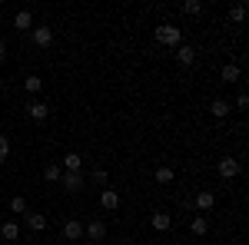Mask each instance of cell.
<instances>
[{"label":"cell","instance_id":"cell-1","mask_svg":"<svg viewBox=\"0 0 249 245\" xmlns=\"http://www.w3.org/2000/svg\"><path fill=\"white\" fill-rule=\"evenodd\" d=\"M156 43H160V47H173V50H176V47L183 43V30H179L176 23H160V27H156Z\"/></svg>","mask_w":249,"mask_h":245},{"label":"cell","instance_id":"cell-2","mask_svg":"<svg viewBox=\"0 0 249 245\" xmlns=\"http://www.w3.org/2000/svg\"><path fill=\"white\" fill-rule=\"evenodd\" d=\"M216 172H219V179H226V182H230V179H236V176L243 172V163H239V159H232V156H223V159L216 163Z\"/></svg>","mask_w":249,"mask_h":245},{"label":"cell","instance_id":"cell-3","mask_svg":"<svg viewBox=\"0 0 249 245\" xmlns=\"http://www.w3.org/2000/svg\"><path fill=\"white\" fill-rule=\"evenodd\" d=\"M30 37H34V47H40V50H50V47H53V27L40 23V27H34V30H30Z\"/></svg>","mask_w":249,"mask_h":245},{"label":"cell","instance_id":"cell-4","mask_svg":"<svg viewBox=\"0 0 249 245\" xmlns=\"http://www.w3.org/2000/svg\"><path fill=\"white\" fill-rule=\"evenodd\" d=\"M83 239H87V242H103V239H107V222H100V219H93V222H87V226H83Z\"/></svg>","mask_w":249,"mask_h":245},{"label":"cell","instance_id":"cell-5","mask_svg":"<svg viewBox=\"0 0 249 245\" xmlns=\"http://www.w3.org/2000/svg\"><path fill=\"white\" fill-rule=\"evenodd\" d=\"M83 182H87V176H83V172H63V176H60V186L67 189V192H73V196L83 189Z\"/></svg>","mask_w":249,"mask_h":245},{"label":"cell","instance_id":"cell-6","mask_svg":"<svg viewBox=\"0 0 249 245\" xmlns=\"http://www.w3.org/2000/svg\"><path fill=\"white\" fill-rule=\"evenodd\" d=\"M23 219H27V229L30 232H47V226H50V219L43 212H30V209L23 212Z\"/></svg>","mask_w":249,"mask_h":245},{"label":"cell","instance_id":"cell-7","mask_svg":"<svg viewBox=\"0 0 249 245\" xmlns=\"http://www.w3.org/2000/svg\"><path fill=\"white\" fill-rule=\"evenodd\" d=\"M196 53H199V50H196L193 43H179V47H176V63H179V66H193V63H196Z\"/></svg>","mask_w":249,"mask_h":245},{"label":"cell","instance_id":"cell-8","mask_svg":"<svg viewBox=\"0 0 249 245\" xmlns=\"http://www.w3.org/2000/svg\"><path fill=\"white\" fill-rule=\"evenodd\" d=\"M27 116H30L34 123H43V119L50 116V106H47L43 99H30V103H27Z\"/></svg>","mask_w":249,"mask_h":245},{"label":"cell","instance_id":"cell-9","mask_svg":"<svg viewBox=\"0 0 249 245\" xmlns=\"http://www.w3.org/2000/svg\"><path fill=\"white\" fill-rule=\"evenodd\" d=\"M213 206H216V196H213L210 189H199L196 199H193V209H199V212H213Z\"/></svg>","mask_w":249,"mask_h":245},{"label":"cell","instance_id":"cell-10","mask_svg":"<svg viewBox=\"0 0 249 245\" xmlns=\"http://www.w3.org/2000/svg\"><path fill=\"white\" fill-rule=\"evenodd\" d=\"M63 239H67V242L83 239V222H80V219H67V222H63Z\"/></svg>","mask_w":249,"mask_h":245},{"label":"cell","instance_id":"cell-11","mask_svg":"<svg viewBox=\"0 0 249 245\" xmlns=\"http://www.w3.org/2000/svg\"><path fill=\"white\" fill-rule=\"evenodd\" d=\"M14 27H17V33H30L34 30V14L30 10H17L14 14Z\"/></svg>","mask_w":249,"mask_h":245},{"label":"cell","instance_id":"cell-12","mask_svg":"<svg viewBox=\"0 0 249 245\" xmlns=\"http://www.w3.org/2000/svg\"><path fill=\"white\" fill-rule=\"evenodd\" d=\"M170 226H173L170 212H153V215H150V229H153V232H170Z\"/></svg>","mask_w":249,"mask_h":245},{"label":"cell","instance_id":"cell-13","mask_svg":"<svg viewBox=\"0 0 249 245\" xmlns=\"http://www.w3.org/2000/svg\"><path fill=\"white\" fill-rule=\"evenodd\" d=\"M153 182L156 186H170V182H176V169H173V166H156L153 169Z\"/></svg>","mask_w":249,"mask_h":245},{"label":"cell","instance_id":"cell-14","mask_svg":"<svg viewBox=\"0 0 249 245\" xmlns=\"http://www.w3.org/2000/svg\"><path fill=\"white\" fill-rule=\"evenodd\" d=\"M60 169L63 172H83V156L80 152H67L63 163H60Z\"/></svg>","mask_w":249,"mask_h":245},{"label":"cell","instance_id":"cell-15","mask_svg":"<svg viewBox=\"0 0 249 245\" xmlns=\"http://www.w3.org/2000/svg\"><path fill=\"white\" fill-rule=\"evenodd\" d=\"M0 239L3 242H20V226L10 219V222H0Z\"/></svg>","mask_w":249,"mask_h":245},{"label":"cell","instance_id":"cell-16","mask_svg":"<svg viewBox=\"0 0 249 245\" xmlns=\"http://www.w3.org/2000/svg\"><path fill=\"white\" fill-rule=\"evenodd\" d=\"M230 110H232L230 99H223V96H216V99L210 103V113L216 116V119H226V116H230Z\"/></svg>","mask_w":249,"mask_h":245},{"label":"cell","instance_id":"cell-17","mask_svg":"<svg viewBox=\"0 0 249 245\" xmlns=\"http://www.w3.org/2000/svg\"><path fill=\"white\" fill-rule=\"evenodd\" d=\"M100 206L107 209V212L120 209V196H116V189H103V192H100Z\"/></svg>","mask_w":249,"mask_h":245},{"label":"cell","instance_id":"cell-18","mask_svg":"<svg viewBox=\"0 0 249 245\" xmlns=\"http://www.w3.org/2000/svg\"><path fill=\"white\" fill-rule=\"evenodd\" d=\"M219 76H223V83H239V80H243V70H239L236 63H226V66L219 70Z\"/></svg>","mask_w":249,"mask_h":245},{"label":"cell","instance_id":"cell-19","mask_svg":"<svg viewBox=\"0 0 249 245\" xmlns=\"http://www.w3.org/2000/svg\"><path fill=\"white\" fill-rule=\"evenodd\" d=\"M23 90L30 96H37L40 90H43V76H37V73H30V76H23Z\"/></svg>","mask_w":249,"mask_h":245},{"label":"cell","instance_id":"cell-20","mask_svg":"<svg viewBox=\"0 0 249 245\" xmlns=\"http://www.w3.org/2000/svg\"><path fill=\"white\" fill-rule=\"evenodd\" d=\"M190 232L193 235H206V232H210V219H206V215H193Z\"/></svg>","mask_w":249,"mask_h":245},{"label":"cell","instance_id":"cell-21","mask_svg":"<svg viewBox=\"0 0 249 245\" xmlns=\"http://www.w3.org/2000/svg\"><path fill=\"white\" fill-rule=\"evenodd\" d=\"M60 176H63L60 163H47V166H43V179H47V182H60Z\"/></svg>","mask_w":249,"mask_h":245},{"label":"cell","instance_id":"cell-22","mask_svg":"<svg viewBox=\"0 0 249 245\" xmlns=\"http://www.w3.org/2000/svg\"><path fill=\"white\" fill-rule=\"evenodd\" d=\"M230 20L232 23H243V20H246V3H232L230 7Z\"/></svg>","mask_w":249,"mask_h":245},{"label":"cell","instance_id":"cell-23","mask_svg":"<svg viewBox=\"0 0 249 245\" xmlns=\"http://www.w3.org/2000/svg\"><path fill=\"white\" fill-rule=\"evenodd\" d=\"M10 159V136L7 132H0V166Z\"/></svg>","mask_w":249,"mask_h":245},{"label":"cell","instance_id":"cell-24","mask_svg":"<svg viewBox=\"0 0 249 245\" xmlns=\"http://www.w3.org/2000/svg\"><path fill=\"white\" fill-rule=\"evenodd\" d=\"M183 14L199 17V14H203V0H186V3H183Z\"/></svg>","mask_w":249,"mask_h":245},{"label":"cell","instance_id":"cell-25","mask_svg":"<svg viewBox=\"0 0 249 245\" xmlns=\"http://www.w3.org/2000/svg\"><path fill=\"white\" fill-rule=\"evenodd\" d=\"M10 212H27V199H23V196H14V199H10Z\"/></svg>","mask_w":249,"mask_h":245},{"label":"cell","instance_id":"cell-26","mask_svg":"<svg viewBox=\"0 0 249 245\" xmlns=\"http://www.w3.org/2000/svg\"><path fill=\"white\" fill-rule=\"evenodd\" d=\"M93 182H96V186H107V182H110L107 169H93Z\"/></svg>","mask_w":249,"mask_h":245},{"label":"cell","instance_id":"cell-27","mask_svg":"<svg viewBox=\"0 0 249 245\" xmlns=\"http://www.w3.org/2000/svg\"><path fill=\"white\" fill-rule=\"evenodd\" d=\"M246 106H249V96L239 93V96H236V103H232V110H246Z\"/></svg>","mask_w":249,"mask_h":245},{"label":"cell","instance_id":"cell-28","mask_svg":"<svg viewBox=\"0 0 249 245\" xmlns=\"http://www.w3.org/2000/svg\"><path fill=\"white\" fill-rule=\"evenodd\" d=\"M0 60H7V43L0 40Z\"/></svg>","mask_w":249,"mask_h":245},{"label":"cell","instance_id":"cell-29","mask_svg":"<svg viewBox=\"0 0 249 245\" xmlns=\"http://www.w3.org/2000/svg\"><path fill=\"white\" fill-rule=\"evenodd\" d=\"M83 245H96V242H83Z\"/></svg>","mask_w":249,"mask_h":245},{"label":"cell","instance_id":"cell-30","mask_svg":"<svg viewBox=\"0 0 249 245\" xmlns=\"http://www.w3.org/2000/svg\"><path fill=\"white\" fill-rule=\"evenodd\" d=\"M0 90H3V83H0Z\"/></svg>","mask_w":249,"mask_h":245}]
</instances>
